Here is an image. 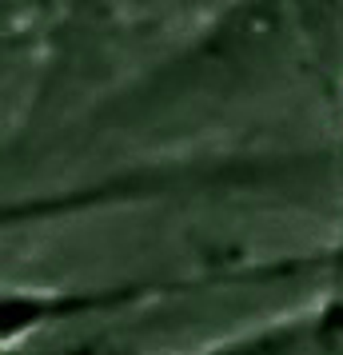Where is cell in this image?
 <instances>
[{"label": "cell", "instance_id": "cell-1", "mask_svg": "<svg viewBox=\"0 0 343 355\" xmlns=\"http://www.w3.org/2000/svg\"><path fill=\"white\" fill-rule=\"evenodd\" d=\"M295 352V336L292 331H276V336H263V339H247L240 347H231L224 355H292Z\"/></svg>", "mask_w": 343, "mask_h": 355}]
</instances>
